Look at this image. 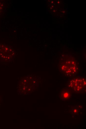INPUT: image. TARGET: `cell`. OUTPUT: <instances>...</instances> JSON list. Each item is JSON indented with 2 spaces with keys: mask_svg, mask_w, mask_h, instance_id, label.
Wrapping results in <instances>:
<instances>
[{
  "mask_svg": "<svg viewBox=\"0 0 86 129\" xmlns=\"http://www.w3.org/2000/svg\"><path fill=\"white\" fill-rule=\"evenodd\" d=\"M69 93L66 91H64L62 93L61 97L62 99H65L67 98L69 96Z\"/></svg>",
  "mask_w": 86,
  "mask_h": 129,
  "instance_id": "3957f363",
  "label": "cell"
},
{
  "mask_svg": "<svg viewBox=\"0 0 86 129\" xmlns=\"http://www.w3.org/2000/svg\"><path fill=\"white\" fill-rule=\"evenodd\" d=\"M69 87L76 92L85 90L86 87V81L83 77H78L72 79L68 84Z\"/></svg>",
  "mask_w": 86,
  "mask_h": 129,
  "instance_id": "7a4b0ae2",
  "label": "cell"
},
{
  "mask_svg": "<svg viewBox=\"0 0 86 129\" xmlns=\"http://www.w3.org/2000/svg\"><path fill=\"white\" fill-rule=\"evenodd\" d=\"M60 68L62 72L68 76L75 74L78 70L76 61L72 58H63L60 61Z\"/></svg>",
  "mask_w": 86,
  "mask_h": 129,
  "instance_id": "6da1fadb",
  "label": "cell"
}]
</instances>
